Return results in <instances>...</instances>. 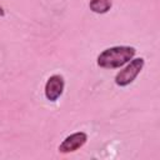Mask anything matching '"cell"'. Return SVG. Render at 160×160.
<instances>
[{"instance_id": "obj_1", "label": "cell", "mask_w": 160, "mask_h": 160, "mask_svg": "<svg viewBox=\"0 0 160 160\" xmlns=\"http://www.w3.org/2000/svg\"><path fill=\"white\" fill-rule=\"evenodd\" d=\"M135 52L136 50L132 46H126V45L111 46L99 54L96 59V64L102 69H116L129 62L134 58Z\"/></svg>"}, {"instance_id": "obj_2", "label": "cell", "mask_w": 160, "mask_h": 160, "mask_svg": "<svg viewBox=\"0 0 160 160\" xmlns=\"http://www.w3.org/2000/svg\"><path fill=\"white\" fill-rule=\"evenodd\" d=\"M144 64H145V61H144L142 58L131 59L130 62L122 70H120L116 74V76H115V84L118 86H121V88L130 85L136 79V76L140 74V71L142 70Z\"/></svg>"}, {"instance_id": "obj_3", "label": "cell", "mask_w": 160, "mask_h": 160, "mask_svg": "<svg viewBox=\"0 0 160 160\" xmlns=\"http://www.w3.org/2000/svg\"><path fill=\"white\" fill-rule=\"evenodd\" d=\"M64 88H65V81H64V78L59 74H55V75H51L46 84H45V89H44V92H45V96L48 100L50 101H56L64 92Z\"/></svg>"}, {"instance_id": "obj_4", "label": "cell", "mask_w": 160, "mask_h": 160, "mask_svg": "<svg viewBox=\"0 0 160 160\" xmlns=\"http://www.w3.org/2000/svg\"><path fill=\"white\" fill-rule=\"evenodd\" d=\"M86 140H88V135L85 132H82V131L74 132L64 139V141L59 145V151L62 154L74 152V151L79 150L80 148H82L85 145Z\"/></svg>"}, {"instance_id": "obj_5", "label": "cell", "mask_w": 160, "mask_h": 160, "mask_svg": "<svg viewBox=\"0 0 160 160\" xmlns=\"http://www.w3.org/2000/svg\"><path fill=\"white\" fill-rule=\"evenodd\" d=\"M112 6L111 0H90L89 8L95 14H105Z\"/></svg>"}, {"instance_id": "obj_6", "label": "cell", "mask_w": 160, "mask_h": 160, "mask_svg": "<svg viewBox=\"0 0 160 160\" xmlns=\"http://www.w3.org/2000/svg\"><path fill=\"white\" fill-rule=\"evenodd\" d=\"M4 15H5V11H4L2 6H0V16H4Z\"/></svg>"}]
</instances>
